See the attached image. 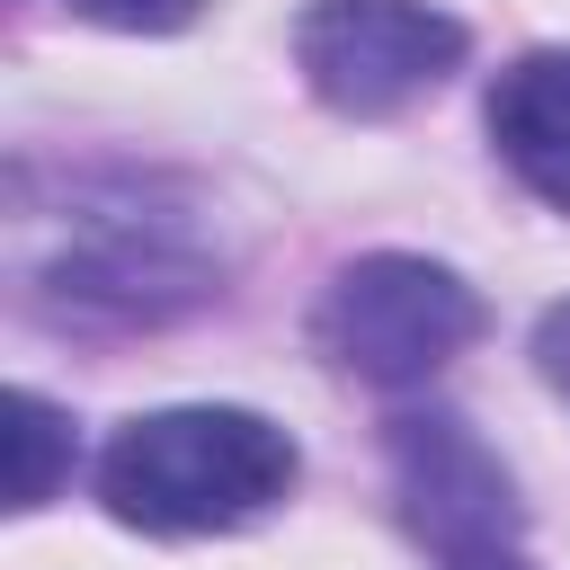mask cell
Instances as JSON below:
<instances>
[{"instance_id": "3", "label": "cell", "mask_w": 570, "mask_h": 570, "mask_svg": "<svg viewBox=\"0 0 570 570\" xmlns=\"http://www.w3.org/2000/svg\"><path fill=\"white\" fill-rule=\"evenodd\" d=\"M294 62L321 107L392 116L463 62V27L428 0H312L294 18Z\"/></svg>"}, {"instance_id": "7", "label": "cell", "mask_w": 570, "mask_h": 570, "mask_svg": "<svg viewBox=\"0 0 570 570\" xmlns=\"http://www.w3.org/2000/svg\"><path fill=\"white\" fill-rule=\"evenodd\" d=\"M62 9H80V18H98V27H134V36H160V27H178L196 0H62Z\"/></svg>"}, {"instance_id": "9", "label": "cell", "mask_w": 570, "mask_h": 570, "mask_svg": "<svg viewBox=\"0 0 570 570\" xmlns=\"http://www.w3.org/2000/svg\"><path fill=\"white\" fill-rule=\"evenodd\" d=\"M445 570H525L517 552H472V561H445Z\"/></svg>"}, {"instance_id": "6", "label": "cell", "mask_w": 570, "mask_h": 570, "mask_svg": "<svg viewBox=\"0 0 570 570\" xmlns=\"http://www.w3.org/2000/svg\"><path fill=\"white\" fill-rule=\"evenodd\" d=\"M71 472V419L45 392H9V508H45Z\"/></svg>"}, {"instance_id": "4", "label": "cell", "mask_w": 570, "mask_h": 570, "mask_svg": "<svg viewBox=\"0 0 570 570\" xmlns=\"http://www.w3.org/2000/svg\"><path fill=\"white\" fill-rule=\"evenodd\" d=\"M392 481H401V517L436 561H472V552H517V490L499 472V454L454 419V410H410L392 419Z\"/></svg>"}, {"instance_id": "1", "label": "cell", "mask_w": 570, "mask_h": 570, "mask_svg": "<svg viewBox=\"0 0 570 570\" xmlns=\"http://www.w3.org/2000/svg\"><path fill=\"white\" fill-rule=\"evenodd\" d=\"M294 490V436L240 401L142 410L98 454V499L142 534H223Z\"/></svg>"}, {"instance_id": "2", "label": "cell", "mask_w": 570, "mask_h": 570, "mask_svg": "<svg viewBox=\"0 0 570 570\" xmlns=\"http://www.w3.org/2000/svg\"><path fill=\"white\" fill-rule=\"evenodd\" d=\"M312 338L338 374L356 383H383V392H410L428 374H445L472 338H481V294L436 267V258H410V249H374V258H347L312 312Z\"/></svg>"}, {"instance_id": "5", "label": "cell", "mask_w": 570, "mask_h": 570, "mask_svg": "<svg viewBox=\"0 0 570 570\" xmlns=\"http://www.w3.org/2000/svg\"><path fill=\"white\" fill-rule=\"evenodd\" d=\"M490 142L543 205L570 214V53H525L490 80Z\"/></svg>"}, {"instance_id": "8", "label": "cell", "mask_w": 570, "mask_h": 570, "mask_svg": "<svg viewBox=\"0 0 570 570\" xmlns=\"http://www.w3.org/2000/svg\"><path fill=\"white\" fill-rule=\"evenodd\" d=\"M534 365H543V383L570 401V303L543 312V330H534Z\"/></svg>"}]
</instances>
